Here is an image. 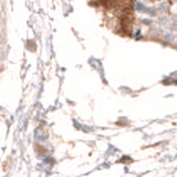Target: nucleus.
<instances>
[{
  "mask_svg": "<svg viewBox=\"0 0 177 177\" xmlns=\"http://www.w3.org/2000/svg\"><path fill=\"white\" fill-rule=\"evenodd\" d=\"M159 10L163 12H165L168 10V4L166 2V1H164V2H162L161 4H159Z\"/></svg>",
  "mask_w": 177,
  "mask_h": 177,
  "instance_id": "obj_1",
  "label": "nucleus"
},
{
  "mask_svg": "<svg viewBox=\"0 0 177 177\" xmlns=\"http://www.w3.org/2000/svg\"><path fill=\"white\" fill-rule=\"evenodd\" d=\"M136 8H137L140 11H143V12H147V11H148V10H147L148 8H146L145 6H144L143 4H141V2H138V4H136Z\"/></svg>",
  "mask_w": 177,
  "mask_h": 177,
  "instance_id": "obj_2",
  "label": "nucleus"
}]
</instances>
